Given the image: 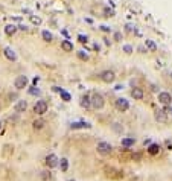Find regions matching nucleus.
Segmentation results:
<instances>
[{
	"label": "nucleus",
	"mask_w": 172,
	"mask_h": 181,
	"mask_svg": "<svg viewBox=\"0 0 172 181\" xmlns=\"http://www.w3.org/2000/svg\"><path fill=\"white\" fill-rule=\"evenodd\" d=\"M90 102H91V107L96 108V110H101V108H104V105H105L104 96H102L101 93H93V95H91V97H90Z\"/></svg>",
	"instance_id": "nucleus-1"
},
{
	"label": "nucleus",
	"mask_w": 172,
	"mask_h": 181,
	"mask_svg": "<svg viewBox=\"0 0 172 181\" xmlns=\"http://www.w3.org/2000/svg\"><path fill=\"white\" fill-rule=\"evenodd\" d=\"M98 152L101 154V155H108V154H111V151H113V148H111V145L110 143H107V141H101V143H98Z\"/></svg>",
	"instance_id": "nucleus-2"
},
{
	"label": "nucleus",
	"mask_w": 172,
	"mask_h": 181,
	"mask_svg": "<svg viewBox=\"0 0 172 181\" xmlns=\"http://www.w3.org/2000/svg\"><path fill=\"white\" fill-rule=\"evenodd\" d=\"M46 111H47V102L46 100H38L34 105V113H37L40 116H43Z\"/></svg>",
	"instance_id": "nucleus-3"
},
{
	"label": "nucleus",
	"mask_w": 172,
	"mask_h": 181,
	"mask_svg": "<svg viewBox=\"0 0 172 181\" xmlns=\"http://www.w3.org/2000/svg\"><path fill=\"white\" fill-rule=\"evenodd\" d=\"M26 85H28V78H26L24 75H20L15 78V81H14V87L17 90H23Z\"/></svg>",
	"instance_id": "nucleus-4"
},
{
	"label": "nucleus",
	"mask_w": 172,
	"mask_h": 181,
	"mask_svg": "<svg viewBox=\"0 0 172 181\" xmlns=\"http://www.w3.org/2000/svg\"><path fill=\"white\" fill-rule=\"evenodd\" d=\"M101 79H102L104 82H113V81L116 79V75H114L113 70H105V72L101 73Z\"/></svg>",
	"instance_id": "nucleus-5"
},
{
	"label": "nucleus",
	"mask_w": 172,
	"mask_h": 181,
	"mask_svg": "<svg viewBox=\"0 0 172 181\" xmlns=\"http://www.w3.org/2000/svg\"><path fill=\"white\" fill-rule=\"evenodd\" d=\"M116 107H117V110H121V111H128L129 103H128V100H126V99L119 97V99L116 100Z\"/></svg>",
	"instance_id": "nucleus-6"
},
{
	"label": "nucleus",
	"mask_w": 172,
	"mask_h": 181,
	"mask_svg": "<svg viewBox=\"0 0 172 181\" xmlns=\"http://www.w3.org/2000/svg\"><path fill=\"white\" fill-rule=\"evenodd\" d=\"M46 164H47L49 167H55V166L58 164V157H57L55 154L47 155V157H46Z\"/></svg>",
	"instance_id": "nucleus-7"
},
{
	"label": "nucleus",
	"mask_w": 172,
	"mask_h": 181,
	"mask_svg": "<svg viewBox=\"0 0 172 181\" xmlns=\"http://www.w3.org/2000/svg\"><path fill=\"white\" fill-rule=\"evenodd\" d=\"M26 108H28V102H26V100H18L15 103V107H14L15 113H24Z\"/></svg>",
	"instance_id": "nucleus-8"
},
{
	"label": "nucleus",
	"mask_w": 172,
	"mask_h": 181,
	"mask_svg": "<svg viewBox=\"0 0 172 181\" xmlns=\"http://www.w3.org/2000/svg\"><path fill=\"white\" fill-rule=\"evenodd\" d=\"M171 100H172V97H171V95L166 93V92H163V93L158 95V102L163 103V105H166V103H171Z\"/></svg>",
	"instance_id": "nucleus-9"
},
{
	"label": "nucleus",
	"mask_w": 172,
	"mask_h": 181,
	"mask_svg": "<svg viewBox=\"0 0 172 181\" xmlns=\"http://www.w3.org/2000/svg\"><path fill=\"white\" fill-rule=\"evenodd\" d=\"M143 95H145V93H143L142 88H134L133 92H131V96H133L136 100H142V99H143Z\"/></svg>",
	"instance_id": "nucleus-10"
},
{
	"label": "nucleus",
	"mask_w": 172,
	"mask_h": 181,
	"mask_svg": "<svg viewBox=\"0 0 172 181\" xmlns=\"http://www.w3.org/2000/svg\"><path fill=\"white\" fill-rule=\"evenodd\" d=\"M5 56H6L8 59H11V61H15V59H17V55H15V52L12 50L11 47H6V49H5Z\"/></svg>",
	"instance_id": "nucleus-11"
},
{
	"label": "nucleus",
	"mask_w": 172,
	"mask_h": 181,
	"mask_svg": "<svg viewBox=\"0 0 172 181\" xmlns=\"http://www.w3.org/2000/svg\"><path fill=\"white\" fill-rule=\"evenodd\" d=\"M160 145H157V143H152V145H149V148H148V152L151 154V155H157L158 152H160Z\"/></svg>",
	"instance_id": "nucleus-12"
},
{
	"label": "nucleus",
	"mask_w": 172,
	"mask_h": 181,
	"mask_svg": "<svg viewBox=\"0 0 172 181\" xmlns=\"http://www.w3.org/2000/svg\"><path fill=\"white\" fill-rule=\"evenodd\" d=\"M61 47H62L64 52H72V50H73V44H72L69 40H64V41L61 43Z\"/></svg>",
	"instance_id": "nucleus-13"
},
{
	"label": "nucleus",
	"mask_w": 172,
	"mask_h": 181,
	"mask_svg": "<svg viewBox=\"0 0 172 181\" xmlns=\"http://www.w3.org/2000/svg\"><path fill=\"white\" fill-rule=\"evenodd\" d=\"M81 107L85 108V110H88V108L91 107V102H90V96H88V95H85V96L82 97V100H81Z\"/></svg>",
	"instance_id": "nucleus-14"
},
{
	"label": "nucleus",
	"mask_w": 172,
	"mask_h": 181,
	"mask_svg": "<svg viewBox=\"0 0 172 181\" xmlns=\"http://www.w3.org/2000/svg\"><path fill=\"white\" fill-rule=\"evenodd\" d=\"M91 125L87 123V122H76V123H72V128L76 129V128H90Z\"/></svg>",
	"instance_id": "nucleus-15"
},
{
	"label": "nucleus",
	"mask_w": 172,
	"mask_h": 181,
	"mask_svg": "<svg viewBox=\"0 0 172 181\" xmlns=\"http://www.w3.org/2000/svg\"><path fill=\"white\" fill-rule=\"evenodd\" d=\"M15 31H17V26H14V24H8L6 28H5V32H6L8 35L15 34Z\"/></svg>",
	"instance_id": "nucleus-16"
},
{
	"label": "nucleus",
	"mask_w": 172,
	"mask_h": 181,
	"mask_svg": "<svg viewBox=\"0 0 172 181\" xmlns=\"http://www.w3.org/2000/svg\"><path fill=\"white\" fill-rule=\"evenodd\" d=\"M134 145V138H122V146L125 148H129Z\"/></svg>",
	"instance_id": "nucleus-17"
},
{
	"label": "nucleus",
	"mask_w": 172,
	"mask_h": 181,
	"mask_svg": "<svg viewBox=\"0 0 172 181\" xmlns=\"http://www.w3.org/2000/svg\"><path fill=\"white\" fill-rule=\"evenodd\" d=\"M155 119H157V120H160V122H165V120H166L165 111H157V114H155Z\"/></svg>",
	"instance_id": "nucleus-18"
},
{
	"label": "nucleus",
	"mask_w": 172,
	"mask_h": 181,
	"mask_svg": "<svg viewBox=\"0 0 172 181\" xmlns=\"http://www.w3.org/2000/svg\"><path fill=\"white\" fill-rule=\"evenodd\" d=\"M43 126H44V120H41V119L34 122V128H35V129H41Z\"/></svg>",
	"instance_id": "nucleus-19"
},
{
	"label": "nucleus",
	"mask_w": 172,
	"mask_h": 181,
	"mask_svg": "<svg viewBox=\"0 0 172 181\" xmlns=\"http://www.w3.org/2000/svg\"><path fill=\"white\" fill-rule=\"evenodd\" d=\"M78 58L82 59V61H87V59H88V55L85 53L84 50H79V52H78Z\"/></svg>",
	"instance_id": "nucleus-20"
},
{
	"label": "nucleus",
	"mask_w": 172,
	"mask_h": 181,
	"mask_svg": "<svg viewBox=\"0 0 172 181\" xmlns=\"http://www.w3.org/2000/svg\"><path fill=\"white\" fill-rule=\"evenodd\" d=\"M41 35H43V38H44L46 41H52V38H54L49 31H43V34H41Z\"/></svg>",
	"instance_id": "nucleus-21"
},
{
	"label": "nucleus",
	"mask_w": 172,
	"mask_h": 181,
	"mask_svg": "<svg viewBox=\"0 0 172 181\" xmlns=\"http://www.w3.org/2000/svg\"><path fill=\"white\" fill-rule=\"evenodd\" d=\"M146 46H148V49H149V50H152V52H154V50H157L155 43H154V41H151V40H146Z\"/></svg>",
	"instance_id": "nucleus-22"
},
{
	"label": "nucleus",
	"mask_w": 172,
	"mask_h": 181,
	"mask_svg": "<svg viewBox=\"0 0 172 181\" xmlns=\"http://www.w3.org/2000/svg\"><path fill=\"white\" fill-rule=\"evenodd\" d=\"M67 167H69L67 160H65V158H62V160H61V171H62V172H65V171H67Z\"/></svg>",
	"instance_id": "nucleus-23"
},
{
	"label": "nucleus",
	"mask_w": 172,
	"mask_h": 181,
	"mask_svg": "<svg viewBox=\"0 0 172 181\" xmlns=\"http://www.w3.org/2000/svg\"><path fill=\"white\" fill-rule=\"evenodd\" d=\"M60 93H61V97H62L64 100H67V102H69V100L72 99V97H70V95H69V93H65L64 90H60Z\"/></svg>",
	"instance_id": "nucleus-24"
},
{
	"label": "nucleus",
	"mask_w": 172,
	"mask_h": 181,
	"mask_svg": "<svg viewBox=\"0 0 172 181\" xmlns=\"http://www.w3.org/2000/svg\"><path fill=\"white\" fill-rule=\"evenodd\" d=\"M123 50L126 52V53H131V52H133V47H131L129 44H126V46H123Z\"/></svg>",
	"instance_id": "nucleus-25"
},
{
	"label": "nucleus",
	"mask_w": 172,
	"mask_h": 181,
	"mask_svg": "<svg viewBox=\"0 0 172 181\" xmlns=\"http://www.w3.org/2000/svg\"><path fill=\"white\" fill-rule=\"evenodd\" d=\"M29 93H31V95H38V93H40V90H38V88H37V90L32 88V90H29Z\"/></svg>",
	"instance_id": "nucleus-26"
},
{
	"label": "nucleus",
	"mask_w": 172,
	"mask_h": 181,
	"mask_svg": "<svg viewBox=\"0 0 172 181\" xmlns=\"http://www.w3.org/2000/svg\"><path fill=\"white\" fill-rule=\"evenodd\" d=\"M31 20H32L34 23H37V24H40V23H41V20H40V18H35V17H31Z\"/></svg>",
	"instance_id": "nucleus-27"
},
{
	"label": "nucleus",
	"mask_w": 172,
	"mask_h": 181,
	"mask_svg": "<svg viewBox=\"0 0 172 181\" xmlns=\"http://www.w3.org/2000/svg\"><path fill=\"white\" fill-rule=\"evenodd\" d=\"M79 41H87V37H84V35H79Z\"/></svg>",
	"instance_id": "nucleus-28"
},
{
	"label": "nucleus",
	"mask_w": 172,
	"mask_h": 181,
	"mask_svg": "<svg viewBox=\"0 0 172 181\" xmlns=\"http://www.w3.org/2000/svg\"><path fill=\"white\" fill-rule=\"evenodd\" d=\"M0 126H2V122H0Z\"/></svg>",
	"instance_id": "nucleus-29"
},
{
	"label": "nucleus",
	"mask_w": 172,
	"mask_h": 181,
	"mask_svg": "<svg viewBox=\"0 0 172 181\" xmlns=\"http://www.w3.org/2000/svg\"><path fill=\"white\" fill-rule=\"evenodd\" d=\"M70 181H73V180H70Z\"/></svg>",
	"instance_id": "nucleus-30"
}]
</instances>
